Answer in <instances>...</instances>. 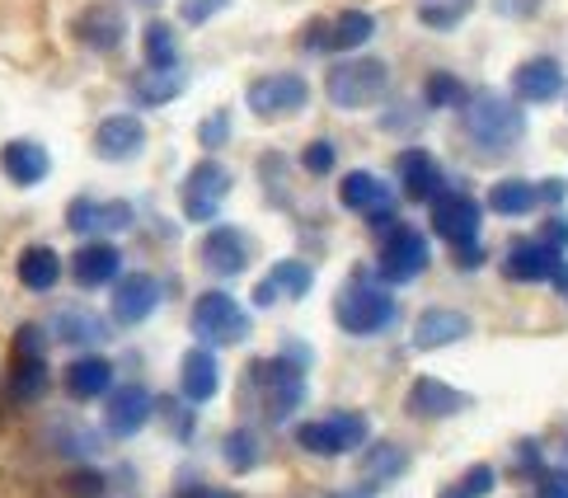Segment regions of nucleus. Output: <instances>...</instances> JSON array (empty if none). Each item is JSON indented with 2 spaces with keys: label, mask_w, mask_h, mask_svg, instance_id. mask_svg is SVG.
Returning <instances> with one entry per match:
<instances>
[{
  "label": "nucleus",
  "mask_w": 568,
  "mask_h": 498,
  "mask_svg": "<svg viewBox=\"0 0 568 498\" xmlns=\"http://www.w3.org/2000/svg\"><path fill=\"white\" fill-rule=\"evenodd\" d=\"M52 386V367H48V357H19L10 353V376H6V395L14 405H33V400H43Z\"/></svg>",
  "instance_id": "obj_29"
},
{
  "label": "nucleus",
  "mask_w": 568,
  "mask_h": 498,
  "mask_svg": "<svg viewBox=\"0 0 568 498\" xmlns=\"http://www.w3.org/2000/svg\"><path fill=\"white\" fill-rule=\"evenodd\" d=\"M160 277H151V273H123L113 283V302H109V311H113V321L123 325V329H132V325H146L151 315L160 311Z\"/></svg>",
  "instance_id": "obj_12"
},
{
  "label": "nucleus",
  "mask_w": 568,
  "mask_h": 498,
  "mask_svg": "<svg viewBox=\"0 0 568 498\" xmlns=\"http://www.w3.org/2000/svg\"><path fill=\"white\" fill-rule=\"evenodd\" d=\"M75 38L85 43L90 52H118L128 38V14L123 10H109V6H94L75 19Z\"/></svg>",
  "instance_id": "obj_28"
},
{
  "label": "nucleus",
  "mask_w": 568,
  "mask_h": 498,
  "mask_svg": "<svg viewBox=\"0 0 568 498\" xmlns=\"http://www.w3.org/2000/svg\"><path fill=\"white\" fill-rule=\"evenodd\" d=\"M48 334L57 338V344L75 348V353H94L99 344H109V321L99 311H90V306H67V311L52 315Z\"/></svg>",
  "instance_id": "obj_20"
},
{
  "label": "nucleus",
  "mask_w": 568,
  "mask_h": 498,
  "mask_svg": "<svg viewBox=\"0 0 568 498\" xmlns=\"http://www.w3.org/2000/svg\"><path fill=\"white\" fill-rule=\"evenodd\" d=\"M385 90H390V67L376 62V57H348V62L329 67V75H324V94H329L334 109H372L385 99Z\"/></svg>",
  "instance_id": "obj_5"
},
{
  "label": "nucleus",
  "mask_w": 568,
  "mask_h": 498,
  "mask_svg": "<svg viewBox=\"0 0 568 498\" xmlns=\"http://www.w3.org/2000/svg\"><path fill=\"white\" fill-rule=\"evenodd\" d=\"M338 203L348 212H362L367 222H376V216L395 212V193L372 170H353V174H343V184H338Z\"/></svg>",
  "instance_id": "obj_23"
},
{
  "label": "nucleus",
  "mask_w": 568,
  "mask_h": 498,
  "mask_svg": "<svg viewBox=\"0 0 568 498\" xmlns=\"http://www.w3.org/2000/svg\"><path fill=\"white\" fill-rule=\"evenodd\" d=\"M494 489H498V470L479 461V466H470V470H465L460 480L442 485V489H437V498H489Z\"/></svg>",
  "instance_id": "obj_37"
},
{
  "label": "nucleus",
  "mask_w": 568,
  "mask_h": 498,
  "mask_svg": "<svg viewBox=\"0 0 568 498\" xmlns=\"http://www.w3.org/2000/svg\"><path fill=\"white\" fill-rule=\"evenodd\" d=\"M155 414L165 418L170 433L179 437V443H189L193 428H197V409L184 400V395H179V400H170V395H160V400H155Z\"/></svg>",
  "instance_id": "obj_39"
},
{
  "label": "nucleus",
  "mask_w": 568,
  "mask_h": 498,
  "mask_svg": "<svg viewBox=\"0 0 568 498\" xmlns=\"http://www.w3.org/2000/svg\"><path fill=\"white\" fill-rule=\"evenodd\" d=\"M376 33V19L367 10H343L334 24H329V52H357L367 48Z\"/></svg>",
  "instance_id": "obj_34"
},
{
  "label": "nucleus",
  "mask_w": 568,
  "mask_h": 498,
  "mask_svg": "<svg viewBox=\"0 0 568 498\" xmlns=\"http://www.w3.org/2000/svg\"><path fill=\"white\" fill-rule=\"evenodd\" d=\"M536 203H540V189L531 179H498L489 189V207L498 216H526V212H536Z\"/></svg>",
  "instance_id": "obj_33"
},
{
  "label": "nucleus",
  "mask_w": 568,
  "mask_h": 498,
  "mask_svg": "<svg viewBox=\"0 0 568 498\" xmlns=\"http://www.w3.org/2000/svg\"><path fill=\"white\" fill-rule=\"evenodd\" d=\"M189 325L202 348H235L254 334V315L240 306L231 292H202L193 302Z\"/></svg>",
  "instance_id": "obj_4"
},
{
  "label": "nucleus",
  "mask_w": 568,
  "mask_h": 498,
  "mask_svg": "<svg viewBox=\"0 0 568 498\" xmlns=\"http://www.w3.org/2000/svg\"><path fill=\"white\" fill-rule=\"evenodd\" d=\"M540 241L564 254V250H568V216H550V222H545V231H540Z\"/></svg>",
  "instance_id": "obj_47"
},
{
  "label": "nucleus",
  "mask_w": 568,
  "mask_h": 498,
  "mask_svg": "<svg viewBox=\"0 0 568 498\" xmlns=\"http://www.w3.org/2000/svg\"><path fill=\"white\" fill-rule=\"evenodd\" d=\"M465 334H470V315L433 306V311H423L418 321H414V348L418 353H433V348H446V344H460Z\"/></svg>",
  "instance_id": "obj_27"
},
{
  "label": "nucleus",
  "mask_w": 568,
  "mask_h": 498,
  "mask_svg": "<svg viewBox=\"0 0 568 498\" xmlns=\"http://www.w3.org/2000/svg\"><path fill=\"white\" fill-rule=\"evenodd\" d=\"M550 283H555V292H559L564 302H568V258H564V264L555 268V277H550Z\"/></svg>",
  "instance_id": "obj_52"
},
{
  "label": "nucleus",
  "mask_w": 568,
  "mask_h": 498,
  "mask_svg": "<svg viewBox=\"0 0 568 498\" xmlns=\"http://www.w3.org/2000/svg\"><path fill=\"white\" fill-rule=\"evenodd\" d=\"M433 264V250H428V235L414 231V226H395L390 235L381 241V254H376V273H381V283H390V287H404V283H414V277H423Z\"/></svg>",
  "instance_id": "obj_8"
},
{
  "label": "nucleus",
  "mask_w": 568,
  "mask_h": 498,
  "mask_svg": "<svg viewBox=\"0 0 568 498\" xmlns=\"http://www.w3.org/2000/svg\"><path fill=\"white\" fill-rule=\"evenodd\" d=\"M10 353H19V357H48V329L43 325H19Z\"/></svg>",
  "instance_id": "obj_43"
},
{
  "label": "nucleus",
  "mask_w": 568,
  "mask_h": 498,
  "mask_svg": "<svg viewBox=\"0 0 568 498\" xmlns=\"http://www.w3.org/2000/svg\"><path fill=\"white\" fill-rule=\"evenodd\" d=\"M197 264L212 277H240L250 268V235L235 226H212L197 245Z\"/></svg>",
  "instance_id": "obj_13"
},
{
  "label": "nucleus",
  "mask_w": 568,
  "mask_h": 498,
  "mask_svg": "<svg viewBox=\"0 0 568 498\" xmlns=\"http://www.w3.org/2000/svg\"><path fill=\"white\" fill-rule=\"evenodd\" d=\"M221 461H226L235 475L258 470V461H263V443H258V433H254V428H231L226 437H221Z\"/></svg>",
  "instance_id": "obj_35"
},
{
  "label": "nucleus",
  "mask_w": 568,
  "mask_h": 498,
  "mask_svg": "<svg viewBox=\"0 0 568 498\" xmlns=\"http://www.w3.org/2000/svg\"><path fill=\"white\" fill-rule=\"evenodd\" d=\"M479 222H484L479 197L460 193V189H446V193L437 197V203H433V231H437L452 250L479 245Z\"/></svg>",
  "instance_id": "obj_9"
},
{
  "label": "nucleus",
  "mask_w": 568,
  "mask_h": 498,
  "mask_svg": "<svg viewBox=\"0 0 568 498\" xmlns=\"http://www.w3.org/2000/svg\"><path fill=\"white\" fill-rule=\"evenodd\" d=\"M311 85L301 81L296 71H273V75H258V81L245 90V104L254 109V118H292L306 109Z\"/></svg>",
  "instance_id": "obj_10"
},
{
  "label": "nucleus",
  "mask_w": 568,
  "mask_h": 498,
  "mask_svg": "<svg viewBox=\"0 0 568 498\" xmlns=\"http://www.w3.org/2000/svg\"><path fill=\"white\" fill-rule=\"evenodd\" d=\"M465 14H470V0H423L418 6V19L428 29H456Z\"/></svg>",
  "instance_id": "obj_40"
},
{
  "label": "nucleus",
  "mask_w": 568,
  "mask_h": 498,
  "mask_svg": "<svg viewBox=\"0 0 568 498\" xmlns=\"http://www.w3.org/2000/svg\"><path fill=\"white\" fill-rule=\"evenodd\" d=\"M536 498H568V466H545L536 480Z\"/></svg>",
  "instance_id": "obj_45"
},
{
  "label": "nucleus",
  "mask_w": 568,
  "mask_h": 498,
  "mask_svg": "<svg viewBox=\"0 0 568 498\" xmlns=\"http://www.w3.org/2000/svg\"><path fill=\"white\" fill-rule=\"evenodd\" d=\"M484 264V245H465L456 250V268H479Z\"/></svg>",
  "instance_id": "obj_51"
},
{
  "label": "nucleus",
  "mask_w": 568,
  "mask_h": 498,
  "mask_svg": "<svg viewBox=\"0 0 568 498\" xmlns=\"http://www.w3.org/2000/svg\"><path fill=\"white\" fill-rule=\"evenodd\" d=\"M67 226L75 235H118L132 231V203H99V197H71L67 207Z\"/></svg>",
  "instance_id": "obj_19"
},
{
  "label": "nucleus",
  "mask_w": 568,
  "mask_h": 498,
  "mask_svg": "<svg viewBox=\"0 0 568 498\" xmlns=\"http://www.w3.org/2000/svg\"><path fill=\"white\" fill-rule=\"evenodd\" d=\"M306 372H311L306 344H282V353L258 357L250 367V390L258 395V409L268 424H287L306 405Z\"/></svg>",
  "instance_id": "obj_1"
},
{
  "label": "nucleus",
  "mask_w": 568,
  "mask_h": 498,
  "mask_svg": "<svg viewBox=\"0 0 568 498\" xmlns=\"http://www.w3.org/2000/svg\"><path fill=\"white\" fill-rule=\"evenodd\" d=\"M226 132H231V113L226 109H216L207 123L197 128V146H207V151H216V146H226Z\"/></svg>",
  "instance_id": "obj_44"
},
{
  "label": "nucleus",
  "mask_w": 568,
  "mask_h": 498,
  "mask_svg": "<svg viewBox=\"0 0 568 498\" xmlns=\"http://www.w3.org/2000/svg\"><path fill=\"white\" fill-rule=\"evenodd\" d=\"M423 99H428V109H465L470 90H465L460 75H452V71H433V75H428V85H423Z\"/></svg>",
  "instance_id": "obj_38"
},
{
  "label": "nucleus",
  "mask_w": 568,
  "mask_h": 498,
  "mask_svg": "<svg viewBox=\"0 0 568 498\" xmlns=\"http://www.w3.org/2000/svg\"><path fill=\"white\" fill-rule=\"evenodd\" d=\"M540 203H550V207H559L564 203V193H568V184H564V179H540Z\"/></svg>",
  "instance_id": "obj_50"
},
{
  "label": "nucleus",
  "mask_w": 568,
  "mask_h": 498,
  "mask_svg": "<svg viewBox=\"0 0 568 498\" xmlns=\"http://www.w3.org/2000/svg\"><path fill=\"white\" fill-rule=\"evenodd\" d=\"M395 174H399V189H404L409 203H437V197L446 193V174L437 165V155L423 151V146L399 151L395 155Z\"/></svg>",
  "instance_id": "obj_14"
},
{
  "label": "nucleus",
  "mask_w": 568,
  "mask_h": 498,
  "mask_svg": "<svg viewBox=\"0 0 568 498\" xmlns=\"http://www.w3.org/2000/svg\"><path fill=\"white\" fill-rule=\"evenodd\" d=\"M404 470H409V451H404L399 443H372L367 451H362V480L376 485V489L395 485Z\"/></svg>",
  "instance_id": "obj_31"
},
{
  "label": "nucleus",
  "mask_w": 568,
  "mask_h": 498,
  "mask_svg": "<svg viewBox=\"0 0 568 498\" xmlns=\"http://www.w3.org/2000/svg\"><path fill=\"white\" fill-rule=\"evenodd\" d=\"M513 466H517V475H526V480H540V470H545V447L536 443V437H521V443L513 447Z\"/></svg>",
  "instance_id": "obj_41"
},
{
  "label": "nucleus",
  "mask_w": 568,
  "mask_h": 498,
  "mask_svg": "<svg viewBox=\"0 0 568 498\" xmlns=\"http://www.w3.org/2000/svg\"><path fill=\"white\" fill-rule=\"evenodd\" d=\"M141 146H146V123L136 113H113L104 123L94 128V155L109 165H123V161H136Z\"/></svg>",
  "instance_id": "obj_16"
},
{
  "label": "nucleus",
  "mask_w": 568,
  "mask_h": 498,
  "mask_svg": "<svg viewBox=\"0 0 568 498\" xmlns=\"http://www.w3.org/2000/svg\"><path fill=\"white\" fill-rule=\"evenodd\" d=\"M460 132H465V142L475 146V155H484V161H498V155L517 151V142L526 136V113L517 109V99L479 90V94L465 99Z\"/></svg>",
  "instance_id": "obj_2"
},
{
  "label": "nucleus",
  "mask_w": 568,
  "mask_h": 498,
  "mask_svg": "<svg viewBox=\"0 0 568 498\" xmlns=\"http://www.w3.org/2000/svg\"><path fill=\"white\" fill-rule=\"evenodd\" d=\"M184 71H136L132 75V99H136V104L141 109H160V104H170V99H179V94H184Z\"/></svg>",
  "instance_id": "obj_32"
},
{
  "label": "nucleus",
  "mask_w": 568,
  "mask_h": 498,
  "mask_svg": "<svg viewBox=\"0 0 568 498\" xmlns=\"http://www.w3.org/2000/svg\"><path fill=\"white\" fill-rule=\"evenodd\" d=\"M559 456L568 461V418H564V437H559Z\"/></svg>",
  "instance_id": "obj_53"
},
{
  "label": "nucleus",
  "mask_w": 568,
  "mask_h": 498,
  "mask_svg": "<svg viewBox=\"0 0 568 498\" xmlns=\"http://www.w3.org/2000/svg\"><path fill=\"white\" fill-rule=\"evenodd\" d=\"M301 165H306V174H329L338 165V151H334L329 136H320V142H311L301 151Z\"/></svg>",
  "instance_id": "obj_42"
},
{
  "label": "nucleus",
  "mask_w": 568,
  "mask_h": 498,
  "mask_svg": "<svg viewBox=\"0 0 568 498\" xmlns=\"http://www.w3.org/2000/svg\"><path fill=\"white\" fill-rule=\"evenodd\" d=\"M141 52H146V67L151 71H174L179 67V38L165 19H151L146 33H141Z\"/></svg>",
  "instance_id": "obj_36"
},
{
  "label": "nucleus",
  "mask_w": 568,
  "mask_h": 498,
  "mask_svg": "<svg viewBox=\"0 0 568 498\" xmlns=\"http://www.w3.org/2000/svg\"><path fill=\"white\" fill-rule=\"evenodd\" d=\"M155 418V395L141 382H123L104 400V433L109 437H136Z\"/></svg>",
  "instance_id": "obj_11"
},
{
  "label": "nucleus",
  "mask_w": 568,
  "mask_h": 498,
  "mask_svg": "<svg viewBox=\"0 0 568 498\" xmlns=\"http://www.w3.org/2000/svg\"><path fill=\"white\" fill-rule=\"evenodd\" d=\"M311 287H315V268L306 264V258H282V264H273L258 277L254 306L268 311L277 302H301V296H311Z\"/></svg>",
  "instance_id": "obj_15"
},
{
  "label": "nucleus",
  "mask_w": 568,
  "mask_h": 498,
  "mask_svg": "<svg viewBox=\"0 0 568 498\" xmlns=\"http://www.w3.org/2000/svg\"><path fill=\"white\" fill-rule=\"evenodd\" d=\"M62 273H67V264H62V254H57L52 245H29L24 254L14 258V277L29 292H52L57 283H62Z\"/></svg>",
  "instance_id": "obj_30"
},
{
  "label": "nucleus",
  "mask_w": 568,
  "mask_h": 498,
  "mask_svg": "<svg viewBox=\"0 0 568 498\" xmlns=\"http://www.w3.org/2000/svg\"><path fill=\"white\" fill-rule=\"evenodd\" d=\"M235 189V174L221 165V161H197L184 179V189H179V203H184V216L193 226H207L221 216V207H226V197Z\"/></svg>",
  "instance_id": "obj_7"
},
{
  "label": "nucleus",
  "mask_w": 568,
  "mask_h": 498,
  "mask_svg": "<svg viewBox=\"0 0 568 498\" xmlns=\"http://www.w3.org/2000/svg\"><path fill=\"white\" fill-rule=\"evenodd\" d=\"M231 0H179V14H184V24H207L212 14H221Z\"/></svg>",
  "instance_id": "obj_46"
},
{
  "label": "nucleus",
  "mask_w": 568,
  "mask_h": 498,
  "mask_svg": "<svg viewBox=\"0 0 568 498\" xmlns=\"http://www.w3.org/2000/svg\"><path fill=\"white\" fill-rule=\"evenodd\" d=\"M559 264H564V254L550 250V245H545L540 235H536V241H513V245H507V254H503V277H507V283H550Z\"/></svg>",
  "instance_id": "obj_17"
},
{
  "label": "nucleus",
  "mask_w": 568,
  "mask_h": 498,
  "mask_svg": "<svg viewBox=\"0 0 568 498\" xmlns=\"http://www.w3.org/2000/svg\"><path fill=\"white\" fill-rule=\"evenodd\" d=\"M513 94L521 104H555L564 94V67L555 57H531V62H521L513 71Z\"/></svg>",
  "instance_id": "obj_25"
},
{
  "label": "nucleus",
  "mask_w": 568,
  "mask_h": 498,
  "mask_svg": "<svg viewBox=\"0 0 568 498\" xmlns=\"http://www.w3.org/2000/svg\"><path fill=\"white\" fill-rule=\"evenodd\" d=\"M334 321H338L343 334H353V338H376L399 321V302L390 296L385 283L357 273L353 283H343L338 296H334Z\"/></svg>",
  "instance_id": "obj_3"
},
{
  "label": "nucleus",
  "mask_w": 568,
  "mask_h": 498,
  "mask_svg": "<svg viewBox=\"0 0 568 498\" xmlns=\"http://www.w3.org/2000/svg\"><path fill=\"white\" fill-rule=\"evenodd\" d=\"M301 48H306V52H329V24H324V19L306 24V33H301Z\"/></svg>",
  "instance_id": "obj_48"
},
{
  "label": "nucleus",
  "mask_w": 568,
  "mask_h": 498,
  "mask_svg": "<svg viewBox=\"0 0 568 498\" xmlns=\"http://www.w3.org/2000/svg\"><path fill=\"white\" fill-rule=\"evenodd\" d=\"M404 409H409V418H423V424H437V418H452L460 409H470V395L437 382V376H418V382L409 386V395H404Z\"/></svg>",
  "instance_id": "obj_18"
},
{
  "label": "nucleus",
  "mask_w": 568,
  "mask_h": 498,
  "mask_svg": "<svg viewBox=\"0 0 568 498\" xmlns=\"http://www.w3.org/2000/svg\"><path fill=\"white\" fill-rule=\"evenodd\" d=\"M179 498H245V494H235V489H216V485H202V480H197V485H189V480H184V485H179Z\"/></svg>",
  "instance_id": "obj_49"
},
{
  "label": "nucleus",
  "mask_w": 568,
  "mask_h": 498,
  "mask_svg": "<svg viewBox=\"0 0 568 498\" xmlns=\"http://www.w3.org/2000/svg\"><path fill=\"white\" fill-rule=\"evenodd\" d=\"M216 390H221V363H216V353L193 344L184 353V363H179V395H184V400L197 409V405L216 400Z\"/></svg>",
  "instance_id": "obj_24"
},
{
  "label": "nucleus",
  "mask_w": 568,
  "mask_h": 498,
  "mask_svg": "<svg viewBox=\"0 0 568 498\" xmlns=\"http://www.w3.org/2000/svg\"><path fill=\"white\" fill-rule=\"evenodd\" d=\"M118 273H123V254L109 241H80V250L71 254V277H75V287H85V292L113 287Z\"/></svg>",
  "instance_id": "obj_22"
},
{
  "label": "nucleus",
  "mask_w": 568,
  "mask_h": 498,
  "mask_svg": "<svg viewBox=\"0 0 568 498\" xmlns=\"http://www.w3.org/2000/svg\"><path fill=\"white\" fill-rule=\"evenodd\" d=\"M62 386L75 405H90V400H109L113 390V363L99 353H75L67 372H62Z\"/></svg>",
  "instance_id": "obj_21"
},
{
  "label": "nucleus",
  "mask_w": 568,
  "mask_h": 498,
  "mask_svg": "<svg viewBox=\"0 0 568 498\" xmlns=\"http://www.w3.org/2000/svg\"><path fill=\"white\" fill-rule=\"evenodd\" d=\"M372 437V424L367 414L357 409H334L324 418H311V424L296 428V447L311 451V456H324V461H334V456H348V451H362Z\"/></svg>",
  "instance_id": "obj_6"
},
{
  "label": "nucleus",
  "mask_w": 568,
  "mask_h": 498,
  "mask_svg": "<svg viewBox=\"0 0 568 498\" xmlns=\"http://www.w3.org/2000/svg\"><path fill=\"white\" fill-rule=\"evenodd\" d=\"M0 170H6L10 184L33 189V184H43V179H48L52 155H48V146L29 142V136H14V142L0 146Z\"/></svg>",
  "instance_id": "obj_26"
}]
</instances>
